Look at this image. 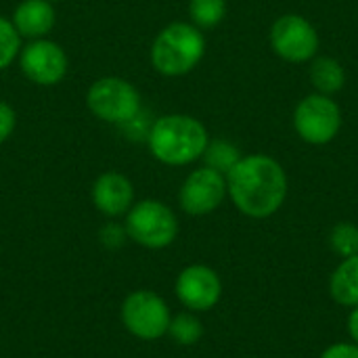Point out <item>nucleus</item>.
Segmentation results:
<instances>
[{
  "mask_svg": "<svg viewBox=\"0 0 358 358\" xmlns=\"http://www.w3.org/2000/svg\"><path fill=\"white\" fill-rule=\"evenodd\" d=\"M294 128L304 143L327 145L340 134L342 109L327 94H308L294 109Z\"/></svg>",
  "mask_w": 358,
  "mask_h": 358,
  "instance_id": "6",
  "label": "nucleus"
},
{
  "mask_svg": "<svg viewBox=\"0 0 358 358\" xmlns=\"http://www.w3.org/2000/svg\"><path fill=\"white\" fill-rule=\"evenodd\" d=\"M227 195L243 216L271 218L285 203L287 174L271 155H245L227 174Z\"/></svg>",
  "mask_w": 358,
  "mask_h": 358,
  "instance_id": "1",
  "label": "nucleus"
},
{
  "mask_svg": "<svg viewBox=\"0 0 358 358\" xmlns=\"http://www.w3.org/2000/svg\"><path fill=\"white\" fill-rule=\"evenodd\" d=\"M15 126H17L15 109L8 103L0 101V143H4L15 132Z\"/></svg>",
  "mask_w": 358,
  "mask_h": 358,
  "instance_id": "21",
  "label": "nucleus"
},
{
  "mask_svg": "<svg viewBox=\"0 0 358 358\" xmlns=\"http://www.w3.org/2000/svg\"><path fill=\"white\" fill-rule=\"evenodd\" d=\"M310 80L317 92L321 94H336L346 84V71L342 63L334 57H317L310 65Z\"/></svg>",
  "mask_w": 358,
  "mask_h": 358,
  "instance_id": "15",
  "label": "nucleus"
},
{
  "mask_svg": "<svg viewBox=\"0 0 358 358\" xmlns=\"http://www.w3.org/2000/svg\"><path fill=\"white\" fill-rule=\"evenodd\" d=\"M203 157H206V166L208 168H212V170H216V172L227 176L243 155L239 153V149L233 143L214 141V143H208Z\"/></svg>",
  "mask_w": 358,
  "mask_h": 358,
  "instance_id": "17",
  "label": "nucleus"
},
{
  "mask_svg": "<svg viewBox=\"0 0 358 358\" xmlns=\"http://www.w3.org/2000/svg\"><path fill=\"white\" fill-rule=\"evenodd\" d=\"M189 15L199 29L216 27L227 15V0H189Z\"/></svg>",
  "mask_w": 358,
  "mask_h": 358,
  "instance_id": "18",
  "label": "nucleus"
},
{
  "mask_svg": "<svg viewBox=\"0 0 358 358\" xmlns=\"http://www.w3.org/2000/svg\"><path fill=\"white\" fill-rule=\"evenodd\" d=\"M168 336L180 346H195L203 338V325L195 313H180L170 319Z\"/></svg>",
  "mask_w": 358,
  "mask_h": 358,
  "instance_id": "16",
  "label": "nucleus"
},
{
  "mask_svg": "<svg viewBox=\"0 0 358 358\" xmlns=\"http://www.w3.org/2000/svg\"><path fill=\"white\" fill-rule=\"evenodd\" d=\"M210 143L206 126L185 113L162 115L153 122L147 145L151 155L166 166H189L203 157Z\"/></svg>",
  "mask_w": 358,
  "mask_h": 358,
  "instance_id": "2",
  "label": "nucleus"
},
{
  "mask_svg": "<svg viewBox=\"0 0 358 358\" xmlns=\"http://www.w3.org/2000/svg\"><path fill=\"white\" fill-rule=\"evenodd\" d=\"M206 52V38L193 23L174 21L166 25L151 44V65L157 73L178 78L193 71Z\"/></svg>",
  "mask_w": 358,
  "mask_h": 358,
  "instance_id": "3",
  "label": "nucleus"
},
{
  "mask_svg": "<svg viewBox=\"0 0 358 358\" xmlns=\"http://www.w3.org/2000/svg\"><path fill=\"white\" fill-rule=\"evenodd\" d=\"M92 203L105 216H122L134 206V187L120 172H105L92 185Z\"/></svg>",
  "mask_w": 358,
  "mask_h": 358,
  "instance_id": "12",
  "label": "nucleus"
},
{
  "mask_svg": "<svg viewBox=\"0 0 358 358\" xmlns=\"http://www.w3.org/2000/svg\"><path fill=\"white\" fill-rule=\"evenodd\" d=\"M126 235L147 250L170 248L178 235L176 214L157 199H143L126 214Z\"/></svg>",
  "mask_w": 358,
  "mask_h": 358,
  "instance_id": "4",
  "label": "nucleus"
},
{
  "mask_svg": "<svg viewBox=\"0 0 358 358\" xmlns=\"http://www.w3.org/2000/svg\"><path fill=\"white\" fill-rule=\"evenodd\" d=\"M13 25L21 38L40 40L55 27V8L48 0H23L13 10Z\"/></svg>",
  "mask_w": 358,
  "mask_h": 358,
  "instance_id": "13",
  "label": "nucleus"
},
{
  "mask_svg": "<svg viewBox=\"0 0 358 358\" xmlns=\"http://www.w3.org/2000/svg\"><path fill=\"white\" fill-rule=\"evenodd\" d=\"M48 2H61V0H48Z\"/></svg>",
  "mask_w": 358,
  "mask_h": 358,
  "instance_id": "24",
  "label": "nucleus"
},
{
  "mask_svg": "<svg viewBox=\"0 0 358 358\" xmlns=\"http://www.w3.org/2000/svg\"><path fill=\"white\" fill-rule=\"evenodd\" d=\"M327 289L336 304L344 308L358 306V254L342 258L327 281Z\"/></svg>",
  "mask_w": 358,
  "mask_h": 358,
  "instance_id": "14",
  "label": "nucleus"
},
{
  "mask_svg": "<svg viewBox=\"0 0 358 358\" xmlns=\"http://www.w3.org/2000/svg\"><path fill=\"white\" fill-rule=\"evenodd\" d=\"M86 105L94 117L107 124H130L141 111V92L124 78L107 76L88 88Z\"/></svg>",
  "mask_w": 358,
  "mask_h": 358,
  "instance_id": "5",
  "label": "nucleus"
},
{
  "mask_svg": "<svg viewBox=\"0 0 358 358\" xmlns=\"http://www.w3.org/2000/svg\"><path fill=\"white\" fill-rule=\"evenodd\" d=\"M268 40L275 55L289 63H306L315 59L319 50V34L315 25L296 13L281 15L273 23Z\"/></svg>",
  "mask_w": 358,
  "mask_h": 358,
  "instance_id": "8",
  "label": "nucleus"
},
{
  "mask_svg": "<svg viewBox=\"0 0 358 358\" xmlns=\"http://www.w3.org/2000/svg\"><path fill=\"white\" fill-rule=\"evenodd\" d=\"M170 308L162 296L149 289H138L128 294L122 304V323L138 340L151 342L168 334L170 327Z\"/></svg>",
  "mask_w": 358,
  "mask_h": 358,
  "instance_id": "7",
  "label": "nucleus"
},
{
  "mask_svg": "<svg viewBox=\"0 0 358 358\" xmlns=\"http://www.w3.org/2000/svg\"><path fill=\"white\" fill-rule=\"evenodd\" d=\"M227 197V176L203 166L193 170L180 191H178V203L185 214L189 216H208L214 210L222 206Z\"/></svg>",
  "mask_w": 358,
  "mask_h": 358,
  "instance_id": "10",
  "label": "nucleus"
},
{
  "mask_svg": "<svg viewBox=\"0 0 358 358\" xmlns=\"http://www.w3.org/2000/svg\"><path fill=\"white\" fill-rule=\"evenodd\" d=\"M21 52V36L10 19L0 15V69H6Z\"/></svg>",
  "mask_w": 358,
  "mask_h": 358,
  "instance_id": "20",
  "label": "nucleus"
},
{
  "mask_svg": "<svg viewBox=\"0 0 358 358\" xmlns=\"http://www.w3.org/2000/svg\"><path fill=\"white\" fill-rule=\"evenodd\" d=\"M19 67L23 76L38 86H55L67 76V55L61 44L40 38L29 40L19 52Z\"/></svg>",
  "mask_w": 358,
  "mask_h": 358,
  "instance_id": "9",
  "label": "nucleus"
},
{
  "mask_svg": "<svg viewBox=\"0 0 358 358\" xmlns=\"http://www.w3.org/2000/svg\"><path fill=\"white\" fill-rule=\"evenodd\" d=\"M174 292L189 313H208L222 298L220 275L206 264H191L176 277Z\"/></svg>",
  "mask_w": 358,
  "mask_h": 358,
  "instance_id": "11",
  "label": "nucleus"
},
{
  "mask_svg": "<svg viewBox=\"0 0 358 358\" xmlns=\"http://www.w3.org/2000/svg\"><path fill=\"white\" fill-rule=\"evenodd\" d=\"M319 358H358V344L355 342H336L327 346Z\"/></svg>",
  "mask_w": 358,
  "mask_h": 358,
  "instance_id": "22",
  "label": "nucleus"
},
{
  "mask_svg": "<svg viewBox=\"0 0 358 358\" xmlns=\"http://www.w3.org/2000/svg\"><path fill=\"white\" fill-rule=\"evenodd\" d=\"M329 245L340 258L358 254V227L355 222H338L329 233Z\"/></svg>",
  "mask_w": 358,
  "mask_h": 358,
  "instance_id": "19",
  "label": "nucleus"
},
{
  "mask_svg": "<svg viewBox=\"0 0 358 358\" xmlns=\"http://www.w3.org/2000/svg\"><path fill=\"white\" fill-rule=\"evenodd\" d=\"M346 325H348V336H350V342L358 344V306L350 308V315H348V321H346Z\"/></svg>",
  "mask_w": 358,
  "mask_h": 358,
  "instance_id": "23",
  "label": "nucleus"
}]
</instances>
